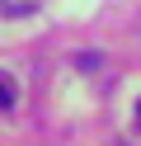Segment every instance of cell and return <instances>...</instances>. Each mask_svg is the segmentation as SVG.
I'll return each mask as SVG.
<instances>
[{
    "label": "cell",
    "instance_id": "1",
    "mask_svg": "<svg viewBox=\"0 0 141 146\" xmlns=\"http://www.w3.org/2000/svg\"><path fill=\"white\" fill-rule=\"evenodd\" d=\"M0 104H5V108H14V85H9V80L0 85Z\"/></svg>",
    "mask_w": 141,
    "mask_h": 146
},
{
    "label": "cell",
    "instance_id": "2",
    "mask_svg": "<svg viewBox=\"0 0 141 146\" xmlns=\"http://www.w3.org/2000/svg\"><path fill=\"white\" fill-rule=\"evenodd\" d=\"M136 123H141V104H136Z\"/></svg>",
    "mask_w": 141,
    "mask_h": 146
}]
</instances>
